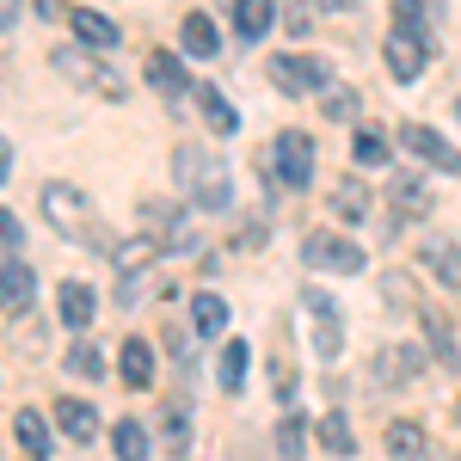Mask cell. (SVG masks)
I'll return each instance as SVG.
<instances>
[{
	"instance_id": "cell-1",
	"label": "cell",
	"mask_w": 461,
	"mask_h": 461,
	"mask_svg": "<svg viewBox=\"0 0 461 461\" xmlns=\"http://www.w3.org/2000/svg\"><path fill=\"white\" fill-rule=\"evenodd\" d=\"M37 210L50 215V228H56L62 240H74V247H93V252H111V247H117L105 228H99L93 197H86L80 185H68V178H50V185H43V197H37Z\"/></svg>"
},
{
	"instance_id": "cell-2",
	"label": "cell",
	"mask_w": 461,
	"mask_h": 461,
	"mask_svg": "<svg viewBox=\"0 0 461 461\" xmlns=\"http://www.w3.org/2000/svg\"><path fill=\"white\" fill-rule=\"evenodd\" d=\"M173 178H178V191H185L197 210H228V197H234L228 167H221V154H215V148L185 142V148L173 154Z\"/></svg>"
},
{
	"instance_id": "cell-3",
	"label": "cell",
	"mask_w": 461,
	"mask_h": 461,
	"mask_svg": "<svg viewBox=\"0 0 461 461\" xmlns=\"http://www.w3.org/2000/svg\"><path fill=\"white\" fill-rule=\"evenodd\" d=\"M302 265L308 271H345V277H357L369 265V252L357 247V240H345V234H332V228H320V234L302 240Z\"/></svg>"
},
{
	"instance_id": "cell-4",
	"label": "cell",
	"mask_w": 461,
	"mask_h": 461,
	"mask_svg": "<svg viewBox=\"0 0 461 461\" xmlns=\"http://www.w3.org/2000/svg\"><path fill=\"white\" fill-rule=\"evenodd\" d=\"M271 80H277V93H289V99H302V93H326L332 62H326V56H302V50H289V56L271 62Z\"/></svg>"
},
{
	"instance_id": "cell-5",
	"label": "cell",
	"mask_w": 461,
	"mask_h": 461,
	"mask_svg": "<svg viewBox=\"0 0 461 461\" xmlns=\"http://www.w3.org/2000/svg\"><path fill=\"white\" fill-rule=\"evenodd\" d=\"M302 308H308V320H314V351L332 363V357L345 351V314H339V302L326 295V289H302Z\"/></svg>"
},
{
	"instance_id": "cell-6",
	"label": "cell",
	"mask_w": 461,
	"mask_h": 461,
	"mask_svg": "<svg viewBox=\"0 0 461 461\" xmlns=\"http://www.w3.org/2000/svg\"><path fill=\"white\" fill-rule=\"evenodd\" d=\"M271 173H277V185H289V191H308V178H314V142H308L302 130H284L277 148H271Z\"/></svg>"
},
{
	"instance_id": "cell-7",
	"label": "cell",
	"mask_w": 461,
	"mask_h": 461,
	"mask_svg": "<svg viewBox=\"0 0 461 461\" xmlns=\"http://www.w3.org/2000/svg\"><path fill=\"white\" fill-rule=\"evenodd\" d=\"M142 221H148V234L160 240V252H191V247H197L191 215H178L173 203H142Z\"/></svg>"
},
{
	"instance_id": "cell-8",
	"label": "cell",
	"mask_w": 461,
	"mask_h": 461,
	"mask_svg": "<svg viewBox=\"0 0 461 461\" xmlns=\"http://www.w3.org/2000/svg\"><path fill=\"white\" fill-rule=\"evenodd\" d=\"M425 62H430V37L400 32V25H393V32H388V68H393V80L412 86V80L425 74Z\"/></svg>"
},
{
	"instance_id": "cell-9",
	"label": "cell",
	"mask_w": 461,
	"mask_h": 461,
	"mask_svg": "<svg viewBox=\"0 0 461 461\" xmlns=\"http://www.w3.org/2000/svg\"><path fill=\"white\" fill-rule=\"evenodd\" d=\"M400 142L412 148L419 160H430L437 173H449V178H461V148H449L437 130H425V123H400Z\"/></svg>"
},
{
	"instance_id": "cell-10",
	"label": "cell",
	"mask_w": 461,
	"mask_h": 461,
	"mask_svg": "<svg viewBox=\"0 0 461 461\" xmlns=\"http://www.w3.org/2000/svg\"><path fill=\"white\" fill-rule=\"evenodd\" d=\"M37 302V271L25 258H6L0 265V314H25Z\"/></svg>"
},
{
	"instance_id": "cell-11",
	"label": "cell",
	"mask_w": 461,
	"mask_h": 461,
	"mask_svg": "<svg viewBox=\"0 0 461 461\" xmlns=\"http://www.w3.org/2000/svg\"><path fill=\"white\" fill-rule=\"evenodd\" d=\"M56 74H74L80 86H99V93H111V99H123V80H117L111 68H93L86 43H80V50H56Z\"/></svg>"
},
{
	"instance_id": "cell-12",
	"label": "cell",
	"mask_w": 461,
	"mask_h": 461,
	"mask_svg": "<svg viewBox=\"0 0 461 461\" xmlns=\"http://www.w3.org/2000/svg\"><path fill=\"white\" fill-rule=\"evenodd\" d=\"M68 25L86 50H117V43H123V25L105 19V13H93V6H68Z\"/></svg>"
},
{
	"instance_id": "cell-13",
	"label": "cell",
	"mask_w": 461,
	"mask_h": 461,
	"mask_svg": "<svg viewBox=\"0 0 461 461\" xmlns=\"http://www.w3.org/2000/svg\"><path fill=\"white\" fill-rule=\"evenodd\" d=\"M419 369H425V357L412 351V345H388V351L375 357V382H382V388H406V382H419Z\"/></svg>"
},
{
	"instance_id": "cell-14",
	"label": "cell",
	"mask_w": 461,
	"mask_h": 461,
	"mask_svg": "<svg viewBox=\"0 0 461 461\" xmlns=\"http://www.w3.org/2000/svg\"><path fill=\"white\" fill-rule=\"evenodd\" d=\"M388 203H393L400 221H425V215H430V185H425V178H412V173H400L388 185Z\"/></svg>"
},
{
	"instance_id": "cell-15",
	"label": "cell",
	"mask_w": 461,
	"mask_h": 461,
	"mask_svg": "<svg viewBox=\"0 0 461 461\" xmlns=\"http://www.w3.org/2000/svg\"><path fill=\"white\" fill-rule=\"evenodd\" d=\"M154 258H160V240H154L148 228L111 247V265H117V277H142V265H154Z\"/></svg>"
},
{
	"instance_id": "cell-16",
	"label": "cell",
	"mask_w": 461,
	"mask_h": 461,
	"mask_svg": "<svg viewBox=\"0 0 461 461\" xmlns=\"http://www.w3.org/2000/svg\"><path fill=\"white\" fill-rule=\"evenodd\" d=\"M117 375H123V388H154V345L148 339H123Z\"/></svg>"
},
{
	"instance_id": "cell-17",
	"label": "cell",
	"mask_w": 461,
	"mask_h": 461,
	"mask_svg": "<svg viewBox=\"0 0 461 461\" xmlns=\"http://www.w3.org/2000/svg\"><path fill=\"white\" fill-rule=\"evenodd\" d=\"M148 86L160 99H185V62L167 56V50H148Z\"/></svg>"
},
{
	"instance_id": "cell-18",
	"label": "cell",
	"mask_w": 461,
	"mask_h": 461,
	"mask_svg": "<svg viewBox=\"0 0 461 461\" xmlns=\"http://www.w3.org/2000/svg\"><path fill=\"white\" fill-rule=\"evenodd\" d=\"M56 308H62V326H68V332H86V326H93V308H99V295H93L86 284H62Z\"/></svg>"
},
{
	"instance_id": "cell-19",
	"label": "cell",
	"mask_w": 461,
	"mask_h": 461,
	"mask_svg": "<svg viewBox=\"0 0 461 461\" xmlns=\"http://www.w3.org/2000/svg\"><path fill=\"white\" fill-rule=\"evenodd\" d=\"M111 449H117V461H148V456H154L148 425H142V419H117V425H111Z\"/></svg>"
},
{
	"instance_id": "cell-20",
	"label": "cell",
	"mask_w": 461,
	"mask_h": 461,
	"mask_svg": "<svg viewBox=\"0 0 461 461\" xmlns=\"http://www.w3.org/2000/svg\"><path fill=\"white\" fill-rule=\"evenodd\" d=\"M271 19H277V0H234V32L258 43V37L271 32Z\"/></svg>"
},
{
	"instance_id": "cell-21",
	"label": "cell",
	"mask_w": 461,
	"mask_h": 461,
	"mask_svg": "<svg viewBox=\"0 0 461 461\" xmlns=\"http://www.w3.org/2000/svg\"><path fill=\"white\" fill-rule=\"evenodd\" d=\"M56 425H62V437H74V443H93L99 412H93L86 400H56Z\"/></svg>"
},
{
	"instance_id": "cell-22",
	"label": "cell",
	"mask_w": 461,
	"mask_h": 461,
	"mask_svg": "<svg viewBox=\"0 0 461 461\" xmlns=\"http://www.w3.org/2000/svg\"><path fill=\"white\" fill-rule=\"evenodd\" d=\"M425 265L437 271V284H443V289H461V247H456V240H437V234H430V240H425Z\"/></svg>"
},
{
	"instance_id": "cell-23",
	"label": "cell",
	"mask_w": 461,
	"mask_h": 461,
	"mask_svg": "<svg viewBox=\"0 0 461 461\" xmlns=\"http://www.w3.org/2000/svg\"><path fill=\"white\" fill-rule=\"evenodd\" d=\"M178 37H185V50H191V56H203V62L221 50V37H215V19H210V13H185Z\"/></svg>"
},
{
	"instance_id": "cell-24",
	"label": "cell",
	"mask_w": 461,
	"mask_h": 461,
	"mask_svg": "<svg viewBox=\"0 0 461 461\" xmlns=\"http://www.w3.org/2000/svg\"><path fill=\"white\" fill-rule=\"evenodd\" d=\"M388 456L393 461H425V425H419V419L388 425Z\"/></svg>"
},
{
	"instance_id": "cell-25",
	"label": "cell",
	"mask_w": 461,
	"mask_h": 461,
	"mask_svg": "<svg viewBox=\"0 0 461 461\" xmlns=\"http://www.w3.org/2000/svg\"><path fill=\"white\" fill-rule=\"evenodd\" d=\"M247 363H252V351L240 345V339H228V351H221V363H215L221 393H240V388H247Z\"/></svg>"
},
{
	"instance_id": "cell-26",
	"label": "cell",
	"mask_w": 461,
	"mask_h": 461,
	"mask_svg": "<svg viewBox=\"0 0 461 461\" xmlns=\"http://www.w3.org/2000/svg\"><path fill=\"white\" fill-rule=\"evenodd\" d=\"M160 443H167V456H185L191 449V412L167 400V412H160Z\"/></svg>"
},
{
	"instance_id": "cell-27",
	"label": "cell",
	"mask_w": 461,
	"mask_h": 461,
	"mask_svg": "<svg viewBox=\"0 0 461 461\" xmlns=\"http://www.w3.org/2000/svg\"><path fill=\"white\" fill-rule=\"evenodd\" d=\"M13 430H19V449H25V456H50V419H43V412L25 406V412L13 419Z\"/></svg>"
},
{
	"instance_id": "cell-28",
	"label": "cell",
	"mask_w": 461,
	"mask_h": 461,
	"mask_svg": "<svg viewBox=\"0 0 461 461\" xmlns=\"http://www.w3.org/2000/svg\"><path fill=\"white\" fill-rule=\"evenodd\" d=\"M191 320H197V332H203V339H215V332L228 326V302H221L215 289H197V302H191Z\"/></svg>"
},
{
	"instance_id": "cell-29",
	"label": "cell",
	"mask_w": 461,
	"mask_h": 461,
	"mask_svg": "<svg viewBox=\"0 0 461 461\" xmlns=\"http://www.w3.org/2000/svg\"><path fill=\"white\" fill-rule=\"evenodd\" d=\"M320 449H326V456H351L357 449V430H351L345 412H326V419H320Z\"/></svg>"
},
{
	"instance_id": "cell-30",
	"label": "cell",
	"mask_w": 461,
	"mask_h": 461,
	"mask_svg": "<svg viewBox=\"0 0 461 461\" xmlns=\"http://www.w3.org/2000/svg\"><path fill=\"white\" fill-rule=\"evenodd\" d=\"M203 117H210V130H215V136H234V130H240L234 105H228V99H221L215 86H203Z\"/></svg>"
},
{
	"instance_id": "cell-31",
	"label": "cell",
	"mask_w": 461,
	"mask_h": 461,
	"mask_svg": "<svg viewBox=\"0 0 461 461\" xmlns=\"http://www.w3.org/2000/svg\"><path fill=\"white\" fill-rule=\"evenodd\" d=\"M302 449H308V425L289 412L284 425H277V456H284V461H302Z\"/></svg>"
},
{
	"instance_id": "cell-32",
	"label": "cell",
	"mask_w": 461,
	"mask_h": 461,
	"mask_svg": "<svg viewBox=\"0 0 461 461\" xmlns=\"http://www.w3.org/2000/svg\"><path fill=\"white\" fill-rule=\"evenodd\" d=\"M357 111H363L357 86H326V117H332V123H351Z\"/></svg>"
},
{
	"instance_id": "cell-33",
	"label": "cell",
	"mask_w": 461,
	"mask_h": 461,
	"mask_svg": "<svg viewBox=\"0 0 461 461\" xmlns=\"http://www.w3.org/2000/svg\"><path fill=\"white\" fill-rule=\"evenodd\" d=\"M332 210L345 215V221H363V210H369V191H363V185H339V191H332Z\"/></svg>"
},
{
	"instance_id": "cell-34",
	"label": "cell",
	"mask_w": 461,
	"mask_h": 461,
	"mask_svg": "<svg viewBox=\"0 0 461 461\" xmlns=\"http://www.w3.org/2000/svg\"><path fill=\"white\" fill-rule=\"evenodd\" d=\"M425 332H430V351H437L443 363H449V369H456V363H461V351H456V339H449V326H443L437 314H425Z\"/></svg>"
},
{
	"instance_id": "cell-35",
	"label": "cell",
	"mask_w": 461,
	"mask_h": 461,
	"mask_svg": "<svg viewBox=\"0 0 461 461\" xmlns=\"http://www.w3.org/2000/svg\"><path fill=\"white\" fill-rule=\"evenodd\" d=\"M393 25H400V32H419V37H430L425 0H400V6H393Z\"/></svg>"
},
{
	"instance_id": "cell-36",
	"label": "cell",
	"mask_w": 461,
	"mask_h": 461,
	"mask_svg": "<svg viewBox=\"0 0 461 461\" xmlns=\"http://www.w3.org/2000/svg\"><path fill=\"white\" fill-rule=\"evenodd\" d=\"M68 369H74V375H105V351H93V345H74V351H68Z\"/></svg>"
},
{
	"instance_id": "cell-37",
	"label": "cell",
	"mask_w": 461,
	"mask_h": 461,
	"mask_svg": "<svg viewBox=\"0 0 461 461\" xmlns=\"http://www.w3.org/2000/svg\"><path fill=\"white\" fill-rule=\"evenodd\" d=\"M357 160H363V167H382V160H388V136L363 130V136H357Z\"/></svg>"
},
{
	"instance_id": "cell-38",
	"label": "cell",
	"mask_w": 461,
	"mask_h": 461,
	"mask_svg": "<svg viewBox=\"0 0 461 461\" xmlns=\"http://www.w3.org/2000/svg\"><path fill=\"white\" fill-rule=\"evenodd\" d=\"M19 240H25V228H19V215H13V210H0V252L13 258V252H19Z\"/></svg>"
},
{
	"instance_id": "cell-39",
	"label": "cell",
	"mask_w": 461,
	"mask_h": 461,
	"mask_svg": "<svg viewBox=\"0 0 461 461\" xmlns=\"http://www.w3.org/2000/svg\"><path fill=\"white\" fill-rule=\"evenodd\" d=\"M284 13H289V32H308L314 25V0H289Z\"/></svg>"
},
{
	"instance_id": "cell-40",
	"label": "cell",
	"mask_w": 461,
	"mask_h": 461,
	"mask_svg": "<svg viewBox=\"0 0 461 461\" xmlns=\"http://www.w3.org/2000/svg\"><path fill=\"white\" fill-rule=\"evenodd\" d=\"M19 25V0H0V32H13Z\"/></svg>"
},
{
	"instance_id": "cell-41",
	"label": "cell",
	"mask_w": 461,
	"mask_h": 461,
	"mask_svg": "<svg viewBox=\"0 0 461 461\" xmlns=\"http://www.w3.org/2000/svg\"><path fill=\"white\" fill-rule=\"evenodd\" d=\"M13 173V148H6V136H0V178Z\"/></svg>"
},
{
	"instance_id": "cell-42",
	"label": "cell",
	"mask_w": 461,
	"mask_h": 461,
	"mask_svg": "<svg viewBox=\"0 0 461 461\" xmlns=\"http://www.w3.org/2000/svg\"><path fill=\"white\" fill-rule=\"evenodd\" d=\"M314 6H326V13H351L357 0H314Z\"/></svg>"
},
{
	"instance_id": "cell-43",
	"label": "cell",
	"mask_w": 461,
	"mask_h": 461,
	"mask_svg": "<svg viewBox=\"0 0 461 461\" xmlns=\"http://www.w3.org/2000/svg\"><path fill=\"white\" fill-rule=\"evenodd\" d=\"M456 425H461V393H456Z\"/></svg>"
}]
</instances>
